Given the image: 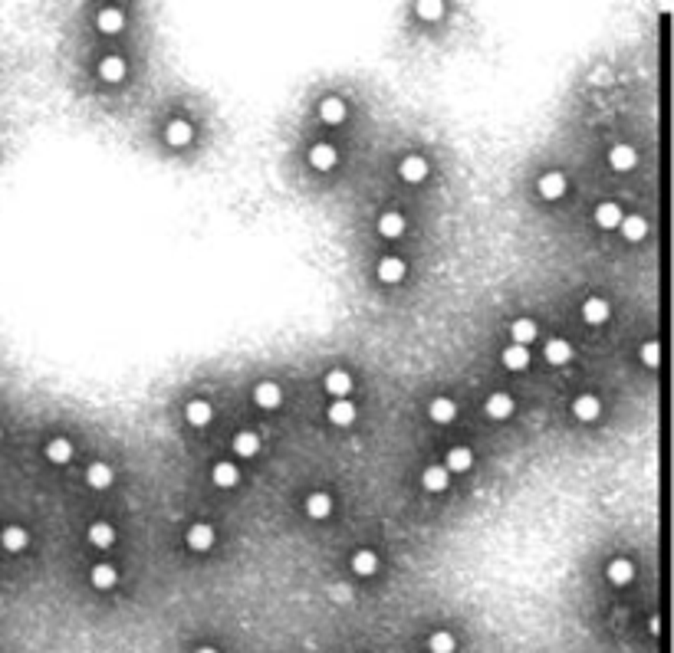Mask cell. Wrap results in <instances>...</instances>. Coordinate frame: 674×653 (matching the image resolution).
<instances>
[{
  "mask_svg": "<svg viewBox=\"0 0 674 653\" xmlns=\"http://www.w3.org/2000/svg\"><path fill=\"white\" fill-rule=\"evenodd\" d=\"M336 161H339L336 148L326 145V141H319V145L309 148V164H313L316 171H332V168H336Z\"/></svg>",
  "mask_w": 674,
  "mask_h": 653,
  "instance_id": "6da1fadb",
  "label": "cell"
},
{
  "mask_svg": "<svg viewBox=\"0 0 674 653\" xmlns=\"http://www.w3.org/2000/svg\"><path fill=\"white\" fill-rule=\"evenodd\" d=\"M398 174H402L408 184H421L424 178H428V161H424L421 155H408V158H402Z\"/></svg>",
  "mask_w": 674,
  "mask_h": 653,
  "instance_id": "7a4b0ae2",
  "label": "cell"
},
{
  "mask_svg": "<svg viewBox=\"0 0 674 653\" xmlns=\"http://www.w3.org/2000/svg\"><path fill=\"white\" fill-rule=\"evenodd\" d=\"M211 545H214V529L207 522H195L188 529V548L191 552H207Z\"/></svg>",
  "mask_w": 674,
  "mask_h": 653,
  "instance_id": "3957f363",
  "label": "cell"
},
{
  "mask_svg": "<svg viewBox=\"0 0 674 653\" xmlns=\"http://www.w3.org/2000/svg\"><path fill=\"white\" fill-rule=\"evenodd\" d=\"M484 410H487V417H490V420H507V417L513 414V397H510V394H503V391H497V394H490V397H487Z\"/></svg>",
  "mask_w": 674,
  "mask_h": 653,
  "instance_id": "277c9868",
  "label": "cell"
},
{
  "mask_svg": "<svg viewBox=\"0 0 674 653\" xmlns=\"http://www.w3.org/2000/svg\"><path fill=\"white\" fill-rule=\"evenodd\" d=\"M573 414H576L582 424H592V420L602 414V404H598L596 394H579L576 401H573Z\"/></svg>",
  "mask_w": 674,
  "mask_h": 653,
  "instance_id": "5b68a950",
  "label": "cell"
},
{
  "mask_svg": "<svg viewBox=\"0 0 674 653\" xmlns=\"http://www.w3.org/2000/svg\"><path fill=\"white\" fill-rule=\"evenodd\" d=\"M253 401H257L263 410H273V407H280V401H283L280 385H273V381H260V385L253 387Z\"/></svg>",
  "mask_w": 674,
  "mask_h": 653,
  "instance_id": "8992f818",
  "label": "cell"
},
{
  "mask_svg": "<svg viewBox=\"0 0 674 653\" xmlns=\"http://www.w3.org/2000/svg\"><path fill=\"white\" fill-rule=\"evenodd\" d=\"M536 187H540V194H543L546 201H559V197L566 194V174H559V171L543 174Z\"/></svg>",
  "mask_w": 674,
  "mask_h": 653,
  "instance_id": "52a82bcc",
  "label": "cell"
},
{
  "mask_svg": "<svg viewBox=\"0 0 674 653\" xmlns=\"http://www.w3.org/2000/svg\"><path fill=\"white\" fill-rule=\"evenodd\" d=\"M306 515H309V519H329V515H332V496L309 493L306 496Z\"/></svg>",
  "mask_w": 674,
  "mask_h": 653,
  "instance_id": "ba28073f",
  "label": "cell"
},
{
  "mask_svg": "<svg viewBox=\"0 0 674 653\" xmlns=\"http://www.w3.org/2000/svg\"><path fill=\"white\" fill-rule=\"evenodd\" d=\"M596 224L602 227V230H619V224H622V207H619V203H612V201L598 203V207H596Z\"/></svg>",
  "mask_w": 674,
  "mask_h": 653,
  "instance_id": "9c48e42d",
  "label": "cell"
},
{
  "mask_svg": "<svg viewBox=\"0 0 674 653\" xmlns=\"http://www.w3.org/2000/svg\"><path fill=\"white\" fill-rule=\"evenodd\" d=\"M352 571L362 575V578H372V575L379 571V555L369 552V548H359V552L352 555Z\"/></svg>",
  "mask_w": 674,
  "mask_h": 653,
  "instance_id": "30bf717a",
  "label": "cell"
},
{
  "mask_svg": "<svg viewBox=\"0 0 674 653\" xmlns=\"http://www.w3.org/2000/svg\"><path fill=\"white\" fill-rule=\"evenodd\" d=\"M326 391L336 397V401H346L349 391H352V375H349V371H329V375H326Z\"/></svg>",
  "mask_w": 674,
  "mask_h": 653,
  "instance_id": "8fae6325",
  "label": "cell"
},
{
  "mask_svg": "<svg viewBox=\"0 0 674 653\" xmlns=\"http://www.w3.org/2000/svg\"><path fill=\"white\" fill-rule=\"evenodd\" d=\"M474 466V453L468 447H451L447 450V460H444V470L447 473H464Z\"/></svg>",
  "mask_w": 674,
  "mask_h": 653,
  "instance_id": "7c38bea8",
  "label": "cell"
},
{
  "mask_svg": "<svg viewBox=\"0 0 674 653\" xmlns=\"http://www.w3.org/2000/svg\"><path fill=\"white\" fill-rule=\"evenodd\" d=\"M612 315L609 309V302L605 299H598V296H592V299H586V306H582V319L589 322V325H602V322Z\"/></svg>",
  "mask_w": 674,
  "mask_h": 653,
  "instance_id": "4fadbf2b",
  "label": "cell"
},
{
  "mask_svg": "<svg viewBox=\"0 0 674 653\" xmlns=\"http://www.w3.org/2000/svg\"><path fill=\"white\" fill-rule=\"evenodd\" d=\"M428 414H431L435 424H451V420L457 417V404L451 401V397H435L431 407H428Z\"/></svg>",
  "mask_w": 674,
  "mask_h": 653,
  "instance_id": "5bb4252c",
  "label": "cell"
},
{
  "mask_svg": "<svg viewBox=\"0 0 674 653\" xmlns=\"http://www.w3.org/2000/svg\"><path fill=\"white\" fill-rule=\"evenodd\" d=\"M191 125H188L185 118H171L168 122V129H164V138H168V145H174V148H181V145H188L191 141Z\"/></svg>",
  "mask_w": 674,
  "mask_h": 653,
  "instance_id": "9a60e30c",
  "label": "cell"
},
{
  "mask_svg": "<svg viewBox=\"0 0 674 653\" xmlns=\"http://www.w3.org/2000/svg\"><path fill=\"white\" fill-rule=\"evenodd\" d=\"M635 161H638V155H635L631 145H615V148L609 151V164L615 168V171H631Z\"/></svg>",
  "mask_w": 674,
  "mask_h": 653,
  "instance_id": "2e32d148",
  "label": "cell"
},
{
  "mask_svg": "<svg viewBox=\"0 0 674 653\" xmlns=\"http://www.w3.org/2000/svg\"><path fill=\"white\" fill-rule=\"evenodd\" d=\"M46 460L50 463H56V466H63V463H69L73 460V443L66 437H56V440H50L46 443Z\"/></svg>",
  "mask_w": 674,
  "mask_h": 653,
  "instance_id": "e0dca14e",
  "label": "cell"
},
{
  "mask_svg": "<svg viewBox=\"0 0 674 653\" xmlns=\"http://www.w3.org/2000/svg\"><path fill=\"white\" fill-rule=\"evenodd\" d=\"M356 414H359V410H356V404H352L349 397L346 401H332V407H329V420H332L336 427H349V424L356 420Z\"/></svg>",
  "mask_w": 674,
  "mask_h": 653,
  "instance_id": "ac0fdd59",
  "label": "cell"
},
{
  "mask_svg": "<svg viewBox=\"0 0 674 653\" xmlns=\"http://www.w3.org/2000/svg\"><path fill=\"white\" fill-rule=\"evenodd\" d=\"M447 476H451V473H447L444 466H428V470L421 473V486L428 489V493H444Z\"/></svg>",
  "mask_w": 674,
  "mask_h": 653,
  "instance_id": "d6986e66",
  "label": "cell"
},
{
  "mask_svg": "<svg viewBox=\"0 0 674 653\" xmlns=\"http://www.w3.org/2000/svg\"><path fill=\"white\" fill-rule=\"evenodd\" d=\"M510 335H513V345L526 348V345L533 342L540 332H536V322H533V319H517V322L510 325Z\"/></svg>",
  "mask_w": 674,
  "mask_h": 653,
  "instance_id": "ffe728a7",
  "label": "cell"
},
{
  "mask_svg": "<svg viewBox=\"0 0 674 653\" xmlns=\"http://www.w3.org/2000/svg\"><path fill=\"white\" fill-rule=\"evenodd\" d=\"M211 480H214V486H220V489H234L240 480V473L234 463H214V473H211Z\"/></svg>",
  "mask_w": 674,
  "mask_h": 653,
  "instance_id": "44dd1931",
  "label": "cell"
},
{
  "mask_svg": "<svg viewBox=\"0 0 674 653\" xmlns=\"http://www.w3.org/2000/svg\"><path fill=\"white\" fill-rule=\"evenodd\" d=\"M319 115H323V122H326V125H339V122L346 118V102H342V99H336V96L323 99V106H319Z\"/></svg>",
  "mask_w": 674,
  "mask_h": 653,
  "instance_id": "7402d4cb",
  "label": "cell"
},
{
  "mask_svg": "<svg viewBox=\"0 0 674 653\" xmlns=\"http://www.w3.org/2000/svg\"><path fill=\"white\" fill-rule=\"evenodd\" d=\"M112 480H115V476H112V466H106V463H92L86 470V482L92 489H109Z\"/></svg>",
  "mask_w": 674,
  "mask_h": 653,
  "instance_id": "603a6c76",
  "label": "cell"
},
{
  "mask_svg": "<svg viewBox=\"0 0 674 653\" xmlns=\"http://www.w3.org/2000/svg\"><path fill=\"white\" fill-rule=\"evenodd\" d=\"M96 27L102 33H119L122 27H125V17H122V10H115V7H106V10L96 13Z\"/></svg>",
  "mask_w": 674,
  "mask_h": 653,
  "instance_id": "cb8c5ba5",
  "label": "cell"
},
{
  "mask_svg": "<svg viewBox=\"0 0 674 653\" xmlns=\"http://www.w3.org/2000/svg\"><path fill=\"white\" fill-rule=\"evenodd\" d=\"M569 358H573V345L566 338H549L546 342V361L549 364H566Z\"/></svg>",
  "mask_w": 674,
  "mask_h": 653,
  "instance_id": "d4e9b609",
  "label": "cell"
},
{
  "mask_svg": "<svg viewBox=\"0 0 674 653\" xmlns=\"http://www.w3.org/2000/svg\"><path fill=\"white\" fill-rule=\"evenodd\" d=\"M635 578V565H631L629 558H615V561H609V581L612 584H629V581Z\"/></svg>",
  "mask_w": 674,
  "mask_h": 653,
  "instance_id": "484cf974",
  "label": "cell"
},
{
  "mask_svg": "<svg viewBox=\"0 0 674 653\" xmlns=\"http://www.w3.org/2000/svg\"><path fill=\"white\" fill-rule=\"evenodd\" d=\"M89 581H92V588L109 591V588H115V581H119V571H115L112 565H96V568H92V575H89Z\"/></svg>",
  "mask_w": 674,
  "mask_h": 653,
  "instance_id": "4316f807",
  "label": "cell"
},
{
  "mask_svg": "<svg viewBox=\"0 0 674 653\" xmlns=\"http://www.w3.org/2000/svg\"><path fill=\"white\" fill-rule=\"evenodd\" d=\"M619 230H622L625 240L638 243V240H645V234H648V224H645V217H622Z\"/></svg>",
  "mask_w": 674,
  "mask_h": 653,
  "instance_id": "83f0119b",
  "label": "cell"
},
{
  "mask_svg": "<svg viewBox=\"0 0 674 653\" xmlns=\"http://www.w3.org/2000/svg\"><path fill=\"white\" fill-rule=\"evenodd\" d=\"M86 536H89V542H92L96 548H109L112 542H115V529H112L109 522H92Z\"/></svg>",
  "mask_w": 674,
  "mask_h": 653,
  "instance_id": "f1b7e54d",
  "label": "cell"
},
{
  "mask_svg": "<svg viewBox=\"0 0 674 653\" xmlns=\"http://www.w3.org/2000/svg\"><path fill=\"white\" fill-rule=\"evenodd\" d=\"M379 279H381V282H402V279H405V263L398 257H385L379 263Z\"/></svg>",
  "mask_w": 674,
  "mask_h": 653,
  "instance_id": "f546056e",
  "label": "cell"
},
{
  "mask_svg": "<svg viewBox=\"0 0 674 653\" xmlns=\"http://www.w3.org/2000/svg\"><path fill=\"white\" fill-rule=\"evenodd\" d=\"M379 234H381V236H388V240L402 236V234H405V217H402V214H395V210L381 214V217H379Z\"/></svg>",
  "mask_w": 674,
  "mask_h": 653,
  "instance_id": "4dcf8cb0",
  "label": "cell"
},
{
  "mask_svg": "<svg viewBox=\"0 0 674 653\" xmlns=\"http://www.w3.org/2000/svg\"><path fill=\"white\" fill-rule=\"evenodd\" d=\"M0 545L7 548V552H23V548H27V532H23L20 525H7V529L0 532Z\"/></svg>",
  "mask_w": 674,
  "mask_h": 653,
  "instance_id": "1f68e13d",
  "label": "cell"
},
{
  "mask_svg": "<svg viewBox=\"0 0 674 653\" xmlns=\"http://www.w3.org/2000/svg\"><path fill=\"white\" fill-rule=\"evenodd\" d=\"M99 76H102L106 82H122V79H125V63H122L119 56H106V59L99 63Z\"/></svg>",
  "mask_w": 674,
  "mask_h": 653,
  "instance_id": "d6a6232c",
  "label": "cell"
},
{
  "mask_svg": "<svg viewBox=\"0 0 674 653\" xmlns=\"http://www.w3.org/2000/svg\"><path fill=\"white\" fill-rule=\"evenodd\" d=\"M185 414H188V424H191V427H204V424H211V417H214L207 401H191Z\"/></svg>",
  "mask_w": 674,
  "mask_h": 653,
  "instance_id": "836d02e7",
  "label": "cell"
},
{
  "mask_svg": "<svg viewBox=\"0 0 674 653\" xmlns=\"http://www.w3.org/2000/svg\"><path fill=\"white\" fill-rule=\"evenodd\" d=\"M503 364L510 368V371H523L526 364H530V352L526 348H520V345H510V348H503Z\"/></svg>",
  "mask_w": 674,
  "mask_h": 653,
  "instance_id": "e575fe53",
  "label": "cell"
},
{
  "mask_svg": "<svg viewBox=\"0 0 674 653\" xmlns=\"http://www.w3.org/2000/svg\"><path fill=\"white\" fill-rule=\"evenodd\" d=\"M257 450H260V437H257V433L244 430V433L234 437V453H237V457H253Z\"/></svg>",
  "mask_w": 674,
  "mask_h": 653,
  "instance_id": "d590c367",
  "label": "cell"
},
{
  "mask_svg": "<svg viewBox=\"0 0 674 653\" xmlns=\"http://www.w3.org/2000/svg\"><path fill=\"white\" fill-rule=\"evenodd\" d=\"M428 647H431V653H454V637L447 631H435L431 633V640H428Z\"/></svg>",
  "mask_w": 674,
  "mask_h": 653,
  "instance_id": "8d00e7d4",
  "label": "cell"
},
{
  "mask_svg": "<svg viewBox=\"0 0 674 653\" xmlns=\"http://www.w3.org/2000/svg\"><path fill=\"white\" fill-rule=\"evenodd\" d=\"M642 361L648 368H658V342H645L642 345Z\"/></svg>",
  "mask_w": 674,
  "mask_h": 653,
  "instance_id": "74e56055",
  "label": "cell"
},
{
  "mask_svg": "<svg viewBox=\"0 0 674 653\" xmlns=\"http://www.w3.org/2000/svg\"><path fill=\"white\" fill-rule=\"evenodd\" d=\"M418 13H421L424 20H435V17L444 13V7H441V3H418Z\"/></svg>",
  "mask_w": 674,
  "mask_h": 653,
  "instance_id": "f35d334b",
  "label": "cell"
},
{
  "mask_svg": "<svg viewBox=\"0 0 674 653\" xmlns=\"http://www.w3.org/2000/svg\"><path fill=\"white\" fill-rule=\"evenodd\" d=\"M589 82H592V86H596V82H598V86H609V82H612V73L605 69V66H596V73L589 76Z\"/></svg>",
  "mask_w": 674,
  "mask_h": 653,
  "instance_id": "ab89813d",
  "label": "cell"
},
{
  "mask_svg": "<svg viewBox=\"0 0 674 653\" xmlns=\"http://www.w3.org/2000/svg\"><path fill=\"white\" fill-rule=\"evenodd\" d=\"M332 598H336L339 604H349V601H352V591H349L346 584H336V588H332Z\"/></svg>",
  "mask_w": 674,
  "mask_h": 653,
  "instance_id": "60d3db41",
  "label": "cell"
},
{
  "mask_svg": "<svg viewBox=\"0 0 674 653\" xmlns=\"http://www.w3.org/2000/svg\"><path fill=\"white\" fill-rule=\"evenodd\" d=\"M195 653H218V650H214V647H197Z\"/></svg>",
  "mask_w": 674,
  "mask_h": 653,
  "instance_id": "b9f144b4",
  "label": "cell"
},
{
  "mask_svg": "<svg viewBox=\"0 0 674 653\" xmlns=\"http://www.w3.org/2000/svg\"><path fill=\"white\" fill-rule=\"evenodd\" d=\"M0 437H3V433H0Z\"/></svg>",
  "mask_w": 674,
  "mask_h": 653,
  "instance_id": "7bdbcfd3",
  "label": "cell"
}]
</instances>
